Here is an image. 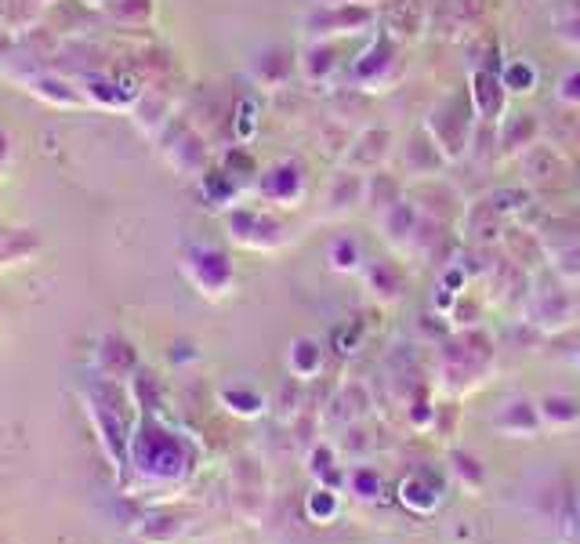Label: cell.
<instances>
[{"label":"cell","instance_id":"6da1fadb","mask_svg":"<svg viewBox=\"0 0 580 544\" xmlns=\"http://www.w3.org/2000/svg\"><path fill=\"white\" fill-rule=\"evenodd\" d=\"M84 410L98 436V447L113 461V468H131V436L141 410L127 382L98 377V382L84 388Z\"/></svg>","mask_w":580,"mask_h":544},{"label":"cell","instance_id":"7a4b0ae2","mask_svg":"<svg viewBox=\"0 0 580 544\" xmlns=\"http://www.w3.org/2000/svg\"><path fill=\"white\" fill-rule=\"evenodd\" d=\"M497 366V341L486 327H461L440 341V385L450 399L479 388Z\"/></svg>","mask_w":580,"mask_h":544},{"label":"cell","instance_id":"3957f363","mask_svg":"<svg viewBox=\"0 0 580 544\" xmlns=\"http://www.w3.org/2000/svg\"><path fill=\"white\" fill-rule=\"evenodd\" d=\"M131 468L146 483H178L189 476L192 450L189 442L160 425L157 417H141L131 436Z\"/></svg>","mask_w":580,"mask_h":544},{"label":"cell","instance_id":"277c9868","mask_svg":"<svg viewBox=\"0 0 580 544\" xmlns=\"http://www.w3.org/2000/svg\"><path fill=\"white\" fill-rule=\"evenodd\" d=\"M381 22V8L370 0H319L305 11L302 26L313 41H341V36H367Z\"/></svg>","mask_w":580,"mask_h":544},{"label":"cell","instance_id":"5b68a950","mask_svg":"<svg viewBox=\"0 0 580 544\" xmlns=\"http://www.w3.org/2000/svg\"><path fill=\"white\" fill-rule=\"evenodd\" d=\"M475 109L468 98V87L464 92L446 95L440 106H432V113L424 117V131L435 138L440 153L446 157V163H457L468 157L472 149V131H475Z\"/></svg>","mask_w":580,"mask_h":544},{"label":"cell","instance_id":"8992f818","mask_svg":"<svg viewBox=\"0 0 580 544\" xmlns=\"http://www.w3.org/2000/svg\"><path fill=\"white\" fill-rule=\"evenodd\" d=\"M407 62H403V44L392 41L384 30H373L370 44L352 58L348 77H352V92H392L403 81Z\"/></svg>","mask_w":580,"mask_h":544},{"label":"cell","instance_id":"52a82bcc","mask_svg":"<svg viewBox=\"0 0 580 544\" xmlns=\"http://www.w3.org/2000/svg\"><path fill=\"white\" fill-rule=\"evenodd\" d=\"M178 269L186 280L197 287V295L222 301L236 290V265L225 255L222 247L211 244H186L178 250Z\"/></svg>","mask_w":580,"mask_h":544},{"label":"cell","instance_id":"ba28073f","mask_svg":"<svg viewBox=\"0 0 580 544\" xmlns=\"http://www.w3.org/2000/svg\"><path fill=\"white\" fill-rule=\"evenodd\" d=\"M526 323L537 331H562L573 320V295L559 280H537L530 284V295L523 301Z\"/></svg>","mask_w":580,"mask_h":544},{"label":"cell","instance_id":"9c48e42d","mask_svg":"<svg viewBox=\"0 0 580 544\" xmlns=\"http://www.w3.org/2000/svg\"><path fill=\"white\" fill-rule=\"evenodd\" d=\"M225 230H229V239L247 250H276L283 247V222L276 214L268 211H257V207H232L225 214Z\"/></svg>","mask_w":580,"mask_h":544},{"label":"cell","instance_id":"30bf717a","mask_svg":"<svg viewBox=\"0 0 580 544\" xmlns=\"http://www.w3.org/2000/svg\"><path fill=\"white\" fill-rule=\"evenodd\" d=\"M489 15V0H432L429 4V30L446 41H464L483 30Z\"/></svg>","mask_w":580,"mask_h":544},{"label":"cell","instance_id":"8fae6325","mask_svg":"<svg viewBox=\"0 0 580 544\" xmlns=\"http://www.w3.org/2000/svg\"><path fill=\"white\" fill-rule=\"evenodd\" d=\"M257 196L265 204H276V207H298L302 196H305V185H308V174H305V163L302 160H276L257 174Z\"/></svg>","mask_w":580,"mask_h":544},{"label":"cell","instance_id":"7c38bea8","mask_svg":"<svg viewBox=\"0 0 580 544\" xmlns=\"http://www.w3.org/2000/svg\"><path fill=\"white\" fill-rule=\"evenodd\" d=\"M407 196L414 200L421 214H429V218H435V222L454 225L457 218H464V200H461V193H457L454 185L443 182V174H440V179L410 182L407 185Z\"/></svg>","mask_w":580,"mask_h":544},{"label":"cell","instance_id":"4fadbf2b","mask_svg":"<svg viewBox=\"0 0 580 544\" xmlns=\"http://www.w3.org/2000/svg\"><path fill=\"white\" fill-rule=\"evenodd\" d=\"M363 287L370 290V298L378 301V306H399V301L407 298L410 273L396 255L370 258L363 262Z\"/></svg>","mask_w":580,"mask_h":544},{"label":"cell","instance_id":"5bb4252c","mask_svg":"<svg viewBox=\"0 0 580 544\" xmlns=\"http://www.w3.org/2000/svg\"><path fill=\"white\" fill-rule=\"evenodd\" d=\"M389 153H392V131L370 124V128L352 135V142H348L345 157H341V168L359 171V174H373L389 163Z\"/></svg>","mask_w":580,"mask_h":544},{"label":"cell","instance_id":"9a60e30c","mask_svg":"<svg viewBox=\"0 0 580 544\" xmlns=\"http://www.w3.org/2000/svg\"><path fill=\"white\" fill-rule=\"evenodd\" d=\"M378 26L399 44H410L429 30V0H384Z\"/></svg>","mask_w":580,"mask_h":544},{"label":"cell","instance_id":"2e32d148","mask_svg":"<svg viewBox=\"0 0 580 544\" xmlns=\"http://www.w3.org/2000/svg\"><path fill=\"white\" fill-rule=\"evenodd\" d=\"M468 98H472V109L475 117L483 124H500L505 120V106H508V87L500 81V70H472L468 77Z\"/></svg>","mask_w":580,"mask_h":544},{"label":"cell","instance_id":"e0dca14e","mask_svg":"<svg viewBox=\"0 0 580 544\" xmlns=\"http://www.w3.org/2000/svg\"><path fill=\"white\" fill-rule=\"evenodd\" d=\"M508 230V218L500 214L489 200H472L464 207V239L475 247V250H500V236Z\"/></svg>","mask_w":580,"mask_h":544},{"label":"cell","instance_id":"ac0fdd59","mask_svg":"<svg viewBox=\"0 0 580 544\" xmlns=\"http://www.w3.org/2000/svg\"><path fill=\"white\" fill-rule=\"evenodd\" d=\"M175 135V146H164V157L167 163L178 171V174H189V179H203L208 174V146H203V138L189 128V124H171L167 128Z\"/></svg>","mask_w":580,"mask_h":544},{"label":"cell","instance_id":"d6986e66","mask_svg":"<svg viewBox=\"0 0 580 544\" xmlns=\"http://www.w3.org/2000/svg\"><path fill=\"white\" fill-rule=\"evenodd\" d=\"M494 428L508 439H537L545 433L540 422V407L530 396H512L508 403H500V410L494 414Z\"/></svg>","mask_w":580,"mask_h":544},{"label":"cell","instance_id":"ffe728a7","mask_svg":"<svg viewBox=\"0 0 580 544\" xmlns=\"http://www.w3.org/2000/svg\"><path fill=\"white\" fill-rule=\"evenodd\" d=\"M95 366L102 377H113V382H131L141 371L138 363V349L120 334H102L98 349H95Z\"/></svg>","mask_w":580,"mask_h":544},{"label":"cell","instance_id":"44dd1931","mask_svg":"<svg viewBox=\"0 0 580 544\" xmlns=\"http://www.w3.org/2000/svg\"><path fill=\"white\" fill-rule=\"evenodd\" d=\"M566 174H570V168H566V160L556 146L548 142H537L523 153V179L526 185L534 189H556L566 182Z\"/></svg>","mask_w":580,"mask_h":544},{"label":"cell","instance_id":"7402d4cb","mask_svg":"<svg viewBox=\"0 0 580 544\" xmlns=\"http://www.w3.org/2000/svg\"><path fill=\"white\" fill-rule=\"evenodd\" d=\"M232 479H236V493H232V504H236V512L243 519H251V523H257V519L265 515V476L262 468H257V461L243 458L236 461V472H232Z\"/></svg>","mask_w":580,"mask_h":544},{"label":"cell","instance_id":"603a6c76","mask_svg":"<svg viewBox=\"0 0 580 544\" xmlns=\"http://www.w3.org/2000/svg\"><path fill=\"white\" fill-rule=\"evenodd\" d=\"M540 142V120L537 113H526V109H515L508 113L505 120L497 124V149L500 157H523L526 149Z\"/></svg>","mask_w":580,"mask_h":544},{"label":"cell","instance_id":"cb8c5ba5","mask_svg":"<svg viewBox=\"0 0 580 544\" xmlns=\"http://www.w3.org/2000/svg\"><path fill=\"white\" fill-rule=\"evenodd\" d=\"M403 163H407V171H410V179H414V182H421V179H440V171L446 168V157L440 153L435 138L424 131V124L407 138Z\"/></svg>","mask_w":580,"mask_h":544},{"label":"cell","instance_id":"d4e9b609","mask_svg":"<svg viewBox=\"0 0 580 544\" xmlns=\"http://www.w3.org/2000/svg\"><path fill=\"white\" fill-rule=\"evenodd\" d=\"M359 204H367V174L359 171H334L327 182V214L330 218H341V214H352Z\"/></svg>","mask_w":580,"mask_h":544},{"label":"cell","instance_id":"484cf974","mask_svg":"<svg viewBox=\"0 0 580 544\" xmlns=\"http://www.w3.org/2000/svg\"><path fill=\"white\" fill-rule=\"evenodd\" d=\"M341 44L338 41H308V47L298 55V73L308 84H327L341 70Z\"/></svg>","mask_w":580,"mask_h":544},{"label":"cell","instance_id":"4316f807","mask_svg":"<svg viewBox=\"0 0 580 544\" xmlns=\"http://www.w3.org/2000/svg\"><path fill=\"white\" fill-rule=\"evenodd\" d=\"M287 371L294 382H316L327 371V345L319 338H294L287 349Z\"/></svg>","mask_w":580,"mask_h":544},{"label":"cell","instance_id":"83f0119b","mask_svg":"<svg viewBox=\"0 0 580 544\" xmlns=\"http://www.w3.org/2000/svg\"><path fill=\"white\" fill-rule=\"evenodd\" d=\"M418 225H421V211H418V204L410 196H403L399 204H392L389 211L381 214V233H384V239H389L396 250H410Z\"/></svg>","mask_w":580,"mask_h":544},{"label":"cell","instance_id":"f1b7e54d","mask_svg":"<svg viewBox=\"0 0 580 544\" xmlns=\"http://www.w3.org/2000/svg\"><path fill=\"white\" fill-rule=\"evenodd\" d=\"M500 247H505V255L512 262H519L526 273H534L548 262L545 239H540L534 230H526V225H508L505 236H500Z\"/></svg>","mask_w":580,"mask_h":544},{"label":"cell","instance_id":"f546056e","mask_svg":"<svg viewBox=\"0 0 580 544\" xmlns=\"http://www.w3.org/2000/svg\"><path fill=\"white\" fill-rule=\"evenodd\" d=\"M218 403H222L225 414L240 417V422H257V417L268 410V399L254 385H247V382L222 385V388H218Z\"/></svg>","mask_w":580,"mask_h":544},{"label":"cell","instance_id":"4dcf8cb0","mask_svg":"<svg viewBox=\"0 0 580 544\" xmlns=\"http://www.w3.org/2000/svg\"><path fill=\"white\" fill-rule=\"evenodd\" d=\"M540 407V422H545V433H570L580 425V399L570 392H548L545 399H537Z\"/></svg>","mask_w":580,"mask_h":544},{"label":"cell","instance_id":"1f68e13d","mask_svg":"<svg viewBox=\"0 0 580 544\" xmlns=\"http://www.w3.org/2000/svg\"><path fill=\"white\" fill-rule=\"evenodd\" d=\"M305 465H308V476H313V483L334 487V490L345 493V476H348V472H345L341 461H338V450H334L327 439L313 442V450H308Z\"/></svg>","mask_w":580,"mask_h":544},{"label":"cell","instance_id":"d6a6232c","mask_svg":"<svg viewBox=\"0 0 580 544\" xmlns=\"http://www.w3.org/2000/svg\"><path fill=\"white\" fill-rule=\"evenodd\" d=\"M330 417L334 422H341L345 428L348 425H359L367 417V407H370V388L363 382H345L338 392H334L330 399Z\"/></svg>","mask_w":580,"mask_h":544},{"label":"cell","instance_id":"836d02e7","mask_svg":"<svg viewBox=\"0 0 580 544\" xmlns=\"http://www.w3.org/2000/svg\"><path fill=\"white\" fill-rule=\"evenodd\" d=\"M186 530H189V523H186L182 515H175V512H152V515H146L135 526V537L146 541V544H178V541L186 537Z\"/></svg>","mask_w":580,"mask_h":544},{"label":"cell","instance_id":"e575fe53","mask_svg":"<svg viewBox=\"0 0 580 544\" xmlns=\"http://www.w3.org/2000/svg\"><path fill=\"white\" fill-rule=\"evenodd\" d=\"M446 476L468 493H479L486 487V465L475 458L472 450H457V447L450 450L446 454Z\"/></svg>","mask_w":580,"mask_h":544},{"label":"cell","instance_id":"d590c367","mask_svg":"<svg viewBox=\"0 0 580 544\" xmlns=\"http://www.w3.org/2000/svg\"><path fill=\"white\" fill-rule=\"evenodd\" d=\"M403 196H407V182L396 179V174H392L389 168L367 174V207L378 211V218H381V214L389 211L392 204H399Z\"/></svg>","mask_w":580,"mask_h":544},{"label":"cell","instance_id":"8d00e7d4","mask_svg":"<svg viewBox=\"0 0 580 544\" xmlns=\"http://www.w3.org/2000/svg\"><path fill=\"white\" fill-rule=\"evenodd\" d=\"M294 73H298V58H294L287 47H268V52H262L254 62V77L268 87H283Z\"/></svg>","mask_w":580,"mask_h":544},{"label":"cell","instance_id":"74e56055","mask_svg":"<svg viewBox=\"0 0 580 544\" xmlns=\"http://www.w3.org/2000/svg\"><path fill=\"white\" fill-rule=\"evenodd\" d=\"M399 501H403L407 512H414V515H432L435 509H440L443 490L432 487L424 476H407L403 483H399Z\"/></svg>","mask_w":580,"mask_h":544},{"label":"cell","instance_id":"f35d334b","mask_svg":"<svg viewBox=\"0 0 580 544\" xmlns=\"http://www.w3.org/2000/svg\"><path fill=\"white\" fill-rule=\"evenodd\" d=\"M345 493H352V498L363 501V504L381 501V493H384V476H381L373 465H356V468H348V476H345Z\"/></svg>","mask_w":580,"mask_h":544},{"label":"cell","instance_id":"ab89813d","mask_svg":"<svg viewBox=\"0 0 580 544\" xmlns=\"http://www.w3.org/2000/svg\"><path fill=\"white\" fill-rule=\"evenodd\" d=\"M305 515L313 519V523H319V526L334 523V519L341 515V490L316 483L313 490L305 493Z\"/></svg>","mask_w":580,"mask_h":544},{"label":"cell","instance_id":"60d3db41","mask_svg":"<svg viewBox=\"0 0 580 544\" xmlns=\"http://www.w3.org/2000/svg\"><path fill=\"white\" fill-rule=\"evenodd\" d=\"M500 81H505L508 95H534L540 84V73L530 58H512L500 66Z\"/></svg>","mask_w":580,"mask_h":544},{"label":"cell","instance_id":"b9f144b4","mask_svg":"<svg viewBox=\"0 0 580 544\" xmlns=\"http://www.w3.org/2000/svg\"><path fill=\"white\" fill-rule=\"evenodd\" d=\"M36 236L25 233V230H11V233H0V265H22L36 255Z\"/></svg>","mask_w":580,"mask_h":544},{"label":"cell","instance_id":"7bdbcfd3","mask_svg":"<svg viewBox=\"0 0 580 544\" xmlns=\"http://www.w3.org/2000/svg\"><path fill=\"white\" fill-rule=\"evenodd\" d=\"M327 262L334 273H363V250L356 236H338L327 250Z\"/></svg>","mask_w":580,"mask_h":544},{"label":"cell","instance_id":"ee69618b","mask_svg":"<svg viewBox=\"0 0 580 544\" xmlns=\"http://www.w3.org/2000/svg\"><path fill=\"white\" fill-rule=\"evenodd\" d=\"M489 204H494L505 218H519V214L534 204V193L526 185H500V189H494V193L486 196Z\"/></svg>","mask_w":580,"mask_h":544},{"label":"cell","instance_id":"f6af8a7d","mask_svg":"<svg viewBox=\"0 0 580 544\" xmlns=\"http://www.w3.org/2000/svg\"><path fill=\"white\" fill-rule=\"evenodd\" d=\"M435 403L432 396H429V388H418L414 396H410V410H407V417H410V425L418 428V433H432V425H435Z\"/></svg>","mask_w":580,"mask_h":544},{"label":"cell","instance_id":"bcb514c9","mask_svg":"<svg viewBox=\"0 0 580 544\" xmlns=\"http://www.w3.org/2000/svg\"><path fill=\"white\" fill-rule=\"evenodd\" d=\"M232 131H236L240 146H247L254 138V131H257V103L254 98H240L236 117H232Z\"/></svg>","mask_w":580,"mask_h":544},{"label":"cell","instance_id":"7dc6e473","mask_svg":"<svg viewBox=\"0 0 580 544\" xmlns=\"http://www.w3.org/2000/svg\"><path fill=\"white\" fill-rule=\"evenodd\" d=\"M203 189H208V200L218 207H225L232 196H236V182L229 179L225 171H208L203 174Z\"/></svg>","mask_w":580,"mask_h":544},{"label":"cell","instance_id":"c3c4849f","mask_svg":"<svg viewBox=\"0 0 580 544\" xmlns=\"http://www.w3.org/2000/svg\"><path fill=\"white\" fill-rule=\"evenodd\" d=\"M556 98H559L562 106L580 109V66L570 70V73H562L559 84H556Z\"/></svg>","mask_w":580,"mask_h":544},{"label":"cell","instance_id":"681fc988","mask_svg":"<svg viewBox=\"0 0 580 544\" xmlns=\"http://www.w3.org/2000/svg\"><path fill=\"white\" fill-rule=\"evenodd\" d=\"M551 36H556L562 47L580 55V19H556L551 22Z\"/></svg>","mask_w":580,"mask_h":544},{"label":"cell","instance_id":"f907efd6","mask_svg":"<svg viewBox=\"0 0 580 544\" xmlns=\"http://www.w3.org/2000/svg\"><path fill=\"white\" fill-rule=\"evenodd\" d=\"M359 341H363V331H359L356 323H341L338 331L330 334V345L341 352V356H352V352L359 349Z\"/></svg>","mask_w":580,"mask_h":544},{"label":"cell","instance_id":"816d5d0a","mask_svg":"<svg viewBox=\"0 0 580 544\" xmlns=\"http://www.w3.org/2000/svg\"><path fill=\"white\" fill-rule=\"evenodd\" d=\"M457 290H450L446 284H440V287H435V295H432V312H440V316H446V320H450V316H454V309H457Z\"/></svg>","mask_w":580,"mask_h":544},{"label":"cell","instance_id":"f5cc1de1","mask_svg":"<svg viewBox=\"0 0 580 544\" xmlns=\"http://www.w3.org/2000/svg\"><path fill=\"white\" fill-rule=\"evenodd\" d=\"M556 19H580V0H556Z\"/></svg>","mask_w":580,"mask_h":544},{"label":"cell","instance_id":"db71d44e","mask_svg":"<svg viewBox=\"0 0 580 544\" xmlns=\"http://www.w3.org/2000/svg\"><path fill=\"white\" fill-rule=\"evenodd\" d=\"M8 157H11V142H8V135L0 131V168L8 163Z\"/></svg>","mask_w":580,"mask_h":544},{"label":"cell","instance_id":"11a10c76","mask_svg":"<svg viewBox=\"0 0 580 544\" xmlns=\"http://www.w3.org/2000/svg\"><path fill=\"white\" fill-rule=\"evenodd\" d=\"M127 544H146V541H138V537H131V541H127Z\"/></svg>","mask_w":580,"mask_h":544},{"label":"cell","instance_id":"9f6ffc18","mask_svg":"<svg viewBox=\"0 0 580 544\" xmlns=\"http://www.w3.org/2000/svg\"><path fill=\"white\" fill-rule=\"evenodd\" d=\"M577 371H580V352H577Z\"/></svg>","mask_w":580,"mask_h":544},{"label":"cell","instance_id":"6f0895ef","mask_svg":"<svg viewBox=\"0 0 580 544\" xmlns=\"http://www.w3.org/2000/svg\"><path fill=\"white\" fill-rule=\"evenodd\" d=\"M577 146H580V135H577Z\"/></svg>","mask_w":580,"mask_h":544}]
</instances>
